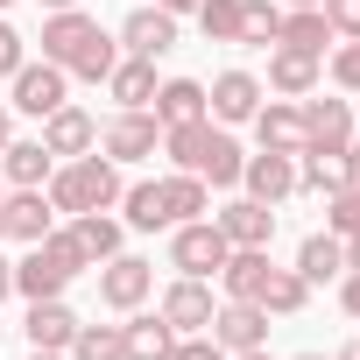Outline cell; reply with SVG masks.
Segmentation results:
<instances>
[{"mask_svg":"<svg viewBox=\"0 0 360 360\" xmlns=\"http://www.w3.org/2000/svg\"><path fill=\"white\" fill-rule=\"evenodd\" d=\"M43 57L64 71V78H106L113 64H120V50H113V36L92 22V15H78V8H57L50 22H43Z\"/></svg>","mask_w":360,"mask_h":360,"instance_id":"6da1fadb","label":"cell"},{"mask_svg":"<svg viewBox=\"0 0 360 360\" xmlns=\"http://www.w3.org/2000/svg\"><path fill=\"white\" fill-rule=\"evenodd\" d=\"M162 148H169V162H176V169L205 176V184H240V162H248L219 120H184V127H162Z\"/></svg>","mask_w":360,"mask_h":360,"instance_id":"7a4b0ae2","label":"cell"},{"mask_svg":"<svg viewBox=\"0 0 360 360\" xmlns=\"http://www.w3.org/2000/svg\"><path fill=\"white\" fill-rule=\"evenodd\" d=\"M120 169H113V155H78L71 169H50V205L57 212H106V205H120Z\"/></svg>","mask_w":360,"mask_h":360,"instance_id":"3957f363","label":"cell"},{"mask_svg":"<svg viewBox=\"0 0 360 360\" xmlns=\"http://www.w3.org/2000/svg\"><path fill=\"white\" fill-rule=\"evenodd\" d=\"M78 269H85V255L71 248V233H50V240H36V248L15 262V290H22L29 304H36V297H64Z\"/></svg>","mask_w":360,"mask_h":360,"instance_id":"277c9868","label":"cell"},{"mask_svg":"<svg viewBox=\"0 0 360 360\" xmlns=\"http://www.w3.org/2000/svg\"><path fill=\"white\" fill-rule=\"evenodd\" d=\"M226 255H233V240H226L212 219H184V226H176V240H169V262L184 269V276H198V283H205V276H219V262H226Z\"/></svg>","mask_w":360,"mask_h":360,"instance_id":"5b68a950","label":"cell"},{"mask_svg":"<svg viewBox=\"0 0 360 360\" xmlns=\"http://www.w3.org/2000/svg\"><path fill=\"white\" fill-rule=\"evenodd\" d=\"M353 141V106L346 99H304V148L297 155H346Z\"/></svg>","mask_w":360,"mask_h":360,"instance_id":"8992f818","label":"cell"},{"mask_svg":"<svg viewBox=\"0 0 360 360\" xmlns=\"http://www.w3.org/2000/svg\"><path fill=\"white\" fill-rule=\"evenodd\" d=\"M64 85H71V78H64L50 57H43V64H22V71H15V113H36V120H50V113L64 106Z\"/></svg>","mask_w":360,"mask_h":360,"instance_id":"52a82bcc","label":"cell"},{"mask_svg":"<svg viewBox=\"0 0 360 360\" xmlns=\"http://www.w3.org/2000/svg\"><path fill=\"white\" fill-rule=\"evenodd\" d=\"M148 290H155V269H148L141 255H113V262H99V297H106L113 311H134Z\"/></svg>","mask_w":360,"mask_h":360,"instance_id":"ba28073f","label":"cell"},{"mask_svg":"<svg viewBox=\"0 0 360 360\" xmlns=\"http://www.w3.org/2000/svg\"><path fill=\"white\" fill-rule=\"evenodd\" d=\"M162 318H169V332H176V339L205 332V325H212V290H205L198 276H176V283L162 290Z\"/></svg>","mask_w":360,"mask_h":360,"instance_id":"9c48e42d","label":"cell"},{"mask_svg":"<svg viewBox=\"0 0 360 360\" xmlns=\"http://www.w3.org/2000/svg\"><path fill=\"white\" fill-rule=\"evenodd\" d=\"M240 184H248V198H262V205H283V198L297 191V155H276V148L248 155V162H240Z\"/></svg>","mask_w":360,"mask_h":360,"instance_id":"30bf717a","label":"cell"},{"mask_svg":"<svg viewBox=\"0 0 360 360\" xmlns=\"http://www.w3.org/2000/svg\"><path fill=\"white\" fill-rule=\"evenodd\" d=\"M0 233H15V240H50L57 233V205L43 191H15V198H0Z\"/></svg>","mask_w":360,"mask_h":360,"instance_id":"8fae6325","label":"cell"},{"mask_svg":"<svg viewBox=\"0 0 360 360\" xmlns=\"http://www.w3.org/2000/svg\"><path fill=\"white\" fill-rule=\"evenodd\" d=\"M255 106H262V78H248V71H219V78H212V92H205V113H212L219 127L255 120Z\"/></svg>","mask_w":360,"mask_h":360,"instance_id":"7c38bea8","label":"cell"},{"mask_svg":"<svg viewBox=\"0 0 360 360\" xmlns=\"http://www.w3.org/2000/svg\"><path fill=\"white\" fill-rule=\"evenodd\" d=\"M212 339H219L226 353H248V346H262V339H269V311H262V304L226 297V304L212 311Z\"/></svg>","mask_w":360,"mask_h":360,"instance_id":"4fadbf2b","label":"cell"},{"mask_svg":"<svg viewBox=\"0 0 360 360\" xmlns=\"http://www.w3.org/2000/svg\"><path fill=\"white\" fill-rule=\"evenodd\" d=\"M155 141H162V120L141 113V106H127V113L106 127V155H113V162H141V155H155Z\"/></svg>","mask_w":360,"mask_h":360,"instance_id":"5bb4252c","label":"cell"},{"mask_svg":"<svg viewBox=\"0 0 360 360\" xmlns=\"http://www.w3.org/2000/svg\"><path fill=\"white\" fill-rule=\"evenodd\" d=\"M120 43H127V57H162V50H176V15L134 8V15L120 22Z\"/></svg>","mask_w":360,"mask_h":360,"instance_id":"9a60e30c","label":"cell"},{"mask_svg":"<svg viewBox=\"0 0 360 360\" xmlns=\"http://www.w3.org/2000/svg\"><path fill=\"white\" fill-rule=\"evenodd\" d=\"M22 332H29V346H43V353H71V339H78V318L64 311V297H36Z\"/></svg>","mask_w":360,"mask_h":360,"instance_id":"2e32d148","label":"cell"},{"mask_svg":"<svg viewBox=\"0 0 360 360\" xmlns=\"http://www.w3.org/2000/svg\"><path fill=\"white\" fill-rule=\"evenodd\" d=\"M212 226H219L233 248H269V233H276V212H269L262 198H233V205H226Z\"/></svg>","mask_w":360,"mask_h":360,"instance_id":"e0dca14e","label":"cell"},{"mask_svg":"<svg viewBox=\"0 0 360 360\" xmlns=\"http://www.w3.org/2000/svg\"><path fill=\"white\" fill-rule=\"evenodd\" d=\"M50 162H57V155H50L43 141H8V148H0V176H8L15 191H43V184H50Z\"/></svg>","mask_w":360,"mask_h":360,"instance_id":"ac0fdd59","label":"cell"},{"mask_svg":"<svg viewBox=\"0 0 360 360\" xmlns=\"http://www.w3.org/2000/svg\"><path fill=\"white\" fill-rule=\"evenodd\" d=\"M92 141H99V127H92V113H78L71 99L43 120V148H50V155H85Z\"/></svg>","mask_w":360,"mask_h":360,"instance_id":"d6986e66","label":"cell"},{"mask_svg":"<svg viewBox=\"0 0 360 360\" xmlns=\"http://www.w3.org/2000/svg\"><path fill=\"white\" fill-rule=\"evenodd\" d=\"M255 134H262V148H276V155H297V148H304V106H290V99H276V106H255Z\"/></svg>","mask_w":360,"mask_h":360,"instance_id":"ffe728a7","label":"cell"},{"mask_svg":"<svg viewBox=\"0 0 360 360\" xmlns=\"http://www.w3.org/2000/svg\"><path fill=\"white\" fill-rule=\"evenodd\" d=\"M269 85H276L283 99H311V92H318V57L276 43V57H269Z\"/></svg>","mask_w":360,"mask_h":360,"instance_id":"44dd1931","label":"cell"},{"mask_svg":"<svg viewBox=\"0 0 360 360\" xmlns=\"http://www.w3.org/2000/svg\"><path fill=\"white\" fill-rule=\"evenodd\" d=\"M219 283H226V297L255 304V297H262V283H269V248H233V255L219 262Z\"/></svg>","mask_w":360,"mask_h":360,"instance_id":"7402d4cb","label":"cell"},{"mask_svg":"<svg viewBox=\"0 0 360 360\" xmlns=\"http://www.w3.org/2000/svg\"><path fill=\"white\" fill-rule=\"evenodd\" d=\"M71 248L85 255V269H92V262H113V255H120V219L78 212V219H71Z\"/></svg>","mask_w":360,"mask_h":360,"instance_id":"603a6c76","label":"cell"},{"mask_svg":"<svg viewBox=\"0 0 360 360\" xmlns=\"http://www.w3.org/2000/svg\"><path fill=\"white\" fill-rule=\"evenodd\" d=\"M155 120H162V127L205 120V85H198V78H169V85H155Z\"/></svg>","mask_w":360,"mask_h":360,"instance_id":"cb8c5ba5","label":"cell"},{"mask_svg":"<svg viewBox=\"0 0 360 360\" xmlns=\"http://www.w3.org/2000/svg\"><path fill=\"white\" fill-rule=\"evenodd\" d=\"M106 85H113L120 113H127V106H148V99H155V57H120V64L106 71Z\"/></svg>","mask_w":360,"mask_h":360,"instance_id":"d4e9b609","label":"cell"},{"mask_svg":"<svg viewBox=\"0 0 360 360\" xmlns=\"http://www.w3.org/2000/svg\"><path fill=\"white\" fill-rule=\"evenodd\" d=\"M297 276H304V283H332V276H346V240H339V233H311V240L297 248Z\"/></svg>","mask_w":360,"mask_h":360,"instance_id":"484cf974","label":"cell"},{"mask_svg":"<svg viewBox=\"0 0 360 360\" xmlns=\"http://www.w3.org/2000/svg\"><path fill=\"white\" fill-rule=\"evenodd\" d=\"M120 346H127V360H169L176 332H169V318L155 311V318H127V325H120Z\"/></svg>","mask_w":360,"mask_h":360,"instance_id":"4316f807","label":"cell"},{"mask_svg":"<svg viewBox=\"0 0 360 360\" xmlns=\"http://www.w3.org/2000/svg\"><path fill=\"white\" fill-rule=\"evenodd\" d=\"M276 43H283V50H311V57H325V43H332V22H325V8H297V15H283Z\"/></svg>","mask_w":360,"mask_h":360,"instance_id":"83f0119b","label":"cell"},{"mask_svg":"<svg viewBox=\"0 0 360 360\" xmlns=\"http://www.w3.org/2000/svg\"><path fill=\"white\" fill-rule=\"evenodd\" d=\"M269 318H297L304 304H311V283L297 276V269H269V283H262V297H255Z\"/></svg>","mask_w":360,"mask_h":360,"instance_id":"f1b7e54d","label":"cell"},{"mask_svg":"<svg viewBox=\"0 0 360 360\" xmlns=\"http://www.w3.org/2000/svg\"><path fill=\"white\" fill-rule=\"evenodd\" d=\"M353 176H360V169H353L346 155H304V169H297V184H304V191H318V198H339V191L353 184Z\"/></svg>","mask_w":360,"mask_h":360,"instance_id":"f546056e","label":"cell"},{"mask_svg":"<svg viewBox=\"0 0 360 360\" xmlns=\"http://www.w3.org/2000/svg\"><path fill=\"white\" fill-rule=\"evenodd\" d=\"M162 205H169V226H184V219H198V212H205V176H191V169H176V176H162Z\"/></svg>","mask_w":360,"mask_h":360,"instance_id":"4dcf8cb0","label":"cell"},{"mask_svg":"<svg viewBox=\"0 0 360 360\" xmlns=\"http://www.w3.org/2000/svg\"><path fill=\"white\" fill-rule=\"evenodd\" d=\"M120 205H127V226H134V233H162V226H169L162 184H134V191H120Z\"/></svg>","mask_w":360,"mask_h":360,"instance_id":"1f68e13d","label":"cell"},{"mask_svg":"<svg viewBox=\"0 0 360 360\" xmlns=\"http://www.w3.org/2000/svg\"><path fill=\"white\" fill-rule=\"evenodd\" d=\"M276 29H283V8H276V0H240V43L269 50V43H276Z\"/></svg>","mask_w":360,"mask_h":360,"instance_id":"d6a6232c","label":"cell"},{"mask_svg":"<svg viewBox=\"0 0 360 360\" xmlns=\"http://www.w3.org/2000/svg\"><path fill=\"white\" fill-rule=\"evenodd\" d=\"M71 360H127V346H120V325H78V339H71Z\"/></svg>","mask_w":360,"mask_h":360,"instance_id":"836d02e7","label":"cell"},{"mask_svg":"<svg viewBox=\"0 0 360 360\" xmlns=\"http://www.w3.org/2000/svg\"><path fill=\"white\" fill-rule=\"evenodd\" d=\"M205 43H240V0H198Z\"/></svg>","mask_w":360,"mask_h":360,"instance_id":"e575fe53","label":"cell"},{"mask_svg":"<svg viewBox=\"0 0 360 360\" xmlns=\"http://www.w3.org/2000/svg\"><path fill=\"white\" fill-rule=\"evenodd\" d=\"M325 226L332 233H360V176H353L339 198H325Z\"/></svg>","mask_w":360,"mask_h":360,"instance_id":"d590c367","label":"cell"},{"mask_svg":"<svg viewBox=\"0 0 360 360\" xmlns=\"http://www.w3.org/2000/svg\"><path fill=\"white\" fill-rule=\"evenodd\" d=\"M318 8H325L332 36H353V43H360V0H318Z\"/></svg>","mask_w":360,"mask_h":360,"instance_id":"8d00e7d4","label":"cell"},{"mask_svg":"<svg viewBox=\"0 0 360 360\" xmlns=\"http://www.w3.org/2000/svg\"><path fill=\"white\" fill-rule=\"evenodd\" d=\"M169 360H226V346H219V339H198V332H191V339H176V346H169Z\"/></svg>","mask_w":360,"mask_h":360,"instance_id":"74e56055","label":"cell"},{"mask_svg":"<svg viewBox=\"0 0 360 360\" xmlns=\"http://www.w3.org/2000/svg\"><path fill=\"white\" fill-rule=\"evenodd\" d=\"M332 78H339L346 92H360V43H346V50L332 57Z\"/></svg>","mask_w":360,"mask_h":360,"instance_id":"f35d334b","label":"cell"},{"mask_svg":"<svg viewBox=\"0 0 360 360\" xmlns=\"http://www.w3.org/2000/svg\"><path fill=\"white\" fill-rule=\"evenodd\" d=\"M22 64H29V57H22V36H15L8 22H0V78H15Z\"/></svg>","mask_w":360,"mask_h":360,"instance_id":"ab89813d","label":"cell"},{"mask_svg":"<svg viewBox=\"0 0 360 360\" xmlns=\"http://www.w3.org/2000/svg\"><path fill=\"white\" fill-rule=\"evenodd\" d=\"M339 304L360 318V269H346V283H339Z\"/></svg>","mask_w":360,"mask_h":360,"instance_id":"60d3db41","label":"cell"},{"mask_svg":"<svg viewBox=\"0 0 360 360\" xmlns=\"http://www.w3.org/2000/svg\"><path fill=\"white\" fill-rule=\"evenodd\" d=\"M162 15H198V0H155Z\"/></svg>","mask_w":360,"mask_h":360,"instance_id":"b9f144b4","label":"cell"},{"mask_svg":"<svg viewBox=\"0 0 360 360\" xmlns=\"http://www.w3.org/2000/svg\"><path fill=\"white\" fill-rule=\"evenodd\" d=\"M0 297H15V262H0Z\"/></svg>","mask_w":360,"mask_h":360,"instance_id":"7bdbcfd3","label":"cell"},{"mask_svg":"<svg viewBox=\"0 0 360 360\" xmlns=\"http://www.w3.org/2000/svg\"><path fill=\"white\" fill-rule=\"evenodd\" d=\"M346 269H360V233H346Z\"/></svg>","mask_w":360,"mask_h":360,"instance_id":"ee69618b","label":"cell"},{"mask_svg":"<svg viewBox=\"0 0 360 360\" xmlns=\"http://www.w3.org/2000/svg\"><path fill=\"white\" fill-rule=\"evenodd\" d=\"M15 141V120H8V106H0V148H8Z\"/></svg>","mask_w":360,"mask_h":360,"instance_id":"f6af8a7d","label":"cell"},{"mask_svg":"<svg viewBox=\"0 0 360 360\" xmlns=\"http://www.w3.org/2000/svg\"><path fill=\"white\" fill-rule=\"evenodd\" d=\"M346 162H353V169H360V127H353V141H346Z\"/></svg>","mask_w":360,"mask_h":360,"instance_id":"bcb514c9","label":"cell"},{"mask_svg":"<svg viewBox=\"0 0 360 360\" xmlns=\"http://www.w3.org/2000/svg\"><path fill=\"white\" fill-rule=\"evenodd\" d=\"M339 360H360V339H353V346H339Z\"/></svg>","mask_w":360,"mask_h":360,"instance_id":"7dc6e473","label":"cell"},{"mask_svg":"<svg viewBox=\"0 0 360 360\" xmlns=\"http://www.w3.org/2000/svg\"><path fill=\"white\" fill-rule=\"evenodd\" d=\"M233 360H269V353H262V346H248V353H233Z\"/></svg>","mask_w":360,"mask_h":360,"instance_id":"c3c4849f","label":"cell"},{"mask_svg":"<svg viewBox=\"0 0 360 360\" xmlns=\"http://www.w3.org/2000/svg\"><path fill=\"white\" fill-rule=\"evenodd\" d=\"M43 8H78V0H43Z\"/></svg>","mask_w":360,"mask_h":360,"instance_id":"681fc988","label":"cell"},{"mask_svg":"<svg viewBox=\"0 0 360 360\" xmlns=\"http://www.w3.org/2000/svg\"><path fill=\"white\" fill-rule=\"evenodd\" d=\"M36 360H64V353H43V346H36Z\"/></svg>","mask_w":360,"mask_h":360,"instance_id":"f907efd6","label":"cell"},{"mask_svg":"<svg viewBox=\"0 0 360 360\" xmlns=\"http://www.w3.org/2000/svg\"><path fill=\"white\" fill-rule=\"evenodd\" d=\"M290 8H318V0H290Z\"/></svg>","mask_w":360,"mask_h":360,"instance_id":"816d5d0a","label":"cell"},{"mask_svg":"<svg viewBox=\"0 0 360 360\" xmlns=\"http://www.w3.org/2000/svg\"><path fill=\"white\" fill-rule=\"evenodd\" d=\"M297 360H325V353H297Z\"/></svg>","mask_w":360,"mask_h":360,"instance_id":"f5cc1de1","label":"cell"},{"mask_svg":"<svg viewBox=\"0 0 360 360\" xmlns=\"http://www.w3.org/2000/svg\"><path fill=\"white\" fill-rule=\"evenodd\" d=\"M0 8H15V0H0Z\"/></svg>","mask_w":360,"mask_h":360,"instance_id":"db71d44e","label":"cell"},{"mask_svg":"<svg viewBox=\"0 0 360 360\" xmlns=\"http://www.w3.org/2000/svg\"><path fill=\"white\" fill-rule=\"evenodd\" d=\"M0 198H8V191H0Z\"/></svg>","mask_w":360,"mask_h":360,"instance_id":"11a10c76","label":"cell"}]
</instances>
